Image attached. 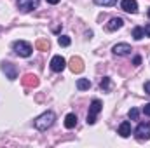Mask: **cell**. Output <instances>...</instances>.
<instances>
[{"instance_id": "cell-2", "label": "cell", "mask_w": 150, "mask_h": 148, "mask_svg": "<svg viewBox=\"0 0 150 148\" xmlns=\"http://www.w3.org/2000/svg\"><path fill=\"white\" fill-rule=\"evenodd\" d=\"M12 51L21 58H30L33 52V47L26 40H16V42H12Z\"/></svg>"}, {"instance_id": "cell-24", "label": "cell", "mask_w": 150, "mask_h": 148, "mask_svg": "<svg viewBox=\"0 0 150 148\" xmlns=\"http://www.w3.org/2000/svg\"><path fill=\"white\" fill-rule=\"evenodd\" d=\"M143 89H145V92H147V94H150V80H147V82H145Z\"/></svg>"}, {"instance_id": "cell-20", "label": "cell", "mask_w": 150, "mask_h": 148, "mask_svg": "<svg viewBox=\"0 0 150 148\" xmlns=\"http://www.w3.org/2000/svg\"><path fill=\"white\" fill-rule=\"evenodd\" d=\"M58 44H59L61 47H68V45L72 44V40H70V37H67V35H61V37L58 38Z\"/></svg>"}, {"instance_id": "cell-4", "label": "cell", "mask_w": 150, "mask_h": 148, "mask_svg": "<svg viewBox=\"0 0 150 148\" xmlns=\"http://www.w3.org/2000/svg\"><path fill=\"white\" fill-rule=\"evenodd\" d=\"M134 136H136V140H140V141L150 140V122H142V124H138V127L134 129Z\"/></svg>"}, {"instance_id": "cell-13", "label": "cell", "mask_w": 150, "mask_h": 148, "mask_svg": "<svg viewBox=\"0 0 150 148\" xmlns=\"http://www.w3.org/2000/svg\"><path fill=\"white\" fill-rule=\"evenodd\" d=\"M23 85H26V87H37L38 85V78L37 75L33 73H26L23 77Z\"/></svg>"}, {"instance_id": "cell-12", "label": "cell", "mask_w": 150, "mask_h": 148, "mask_svg": "<svg viewBox=\"0 0 150 148\" xmlns=\"http://www.w3.org/2000/svg\"><path fill=\"white\" fill-rule=\"evenodd\" d=\"M122 26H124V19L122 18H112L107 23V32H115V30H119Z\"/></svg>"}, {"instance_id": "cell-1", "label": "cell", "mask_w": 150, "mask_h": 148, "mask_svg": "<svg viewBox=\"0 0 150 148\" xmlns=\"http://www.w3.org/2000/svg\"><path fill=\"white\" fill-rule=\"evenodd\" d=\"M54 120H56V113L47 110V111H44L42 115H38L37 118L33 120V125H35V129H38V131H47L49 127H52Z\"/></svg>"}, {"instance_id": "cell-15", "label": "cell", "mask_w": 150, "mask_h": 148, "mask_svg": "<svg viewBox=\"0 0 150 148\" xmlns=\"http://www.w3.org/2000/svg\"><path fill=\"white\" fill-rule=\"evenodd\" d=\"M77 89H79V91H87V89H91V80H89V78H79V80H77Z\"/></svg>"}, {"instance_id": "cell-28", "label": "cell", "mask_w": 150, "mask_h": 148, "mask_svg": "<svg viewBox=\"0 0 150 148\" xmlns=\"http://www.w3.org/2000/svg\"><path fill=\"white\" fill-rule=\"evenodd\" d=\"M147 16H149V18H150V9H149V11H147Z\"/></svg>"}, {"instance_id": "cell-14", "label": "cell", "mask_w": 150, "mask_h": 148, "mask_svg": "<svg viewBox=\"0 0 150 148\" xmlns=\"http://www.w3.org/2000/svg\"><path fill=\"white\" fill-rule=\"evenodd\" d=\"M75 125H77V115L75 113H68L65 117V127L67 129H74Z\"/></svg>"}, {"instance_id": "cell-18", "label": "cell", "mask_w": 150, "mask_h": 148, "mask_svg": "<svg viewBox=\"0 0 150 148\" xmlns=\"http://www.w3.org/2000/svg\"><path fill=\"white\" fill-rule=\"evenodd\" d=\"M143 37H145V30L142 26H134L133 28V38L134 40H142Z\"/></svg>"}, {"instance_id": "cell-11", "label": "cell", "mask_w": 150, "mask_h": 148, "mask_svg": "<svg viewBox=\"0 0 150 148\" xmlns=\"http://www.w3.org/2000/svg\"><path fill=\"white\" fill-rule=\"evenodd\" d=\"M117 134H120L122 138H129V136H131V122H129V120L120 122V125H119V129H117Z\"/></svg>"}, {"instance_id": "cell-8", "label": "cell", "mask_w": 150, "mask_h": 148, "mask_svg": "<svg viewBox=\"0 0 150 148\" xmlns=\"http://www.w3.org/2000/svg\"><path fill=\"white\" fill-rule=\"evenodd\" d=\"M131 45L129 44H126V42H120V44H115L112 47V52L115 56H129L131 54Z\"/></svg>"}, {"instance_id": "cell-21", "label": "cell", "mask_w": 150, "mask_h": 148, "mask_svg": "<svg viewBox=\"0 0 150 148\" xmlns=\"http://www.w3.org/2000/svg\"><path fill=\"white\" fill-rule=\"evenodd\" d=\"M127 115H129V118H133V120H138V115H140V111L136 110V108H131Z\"/></svg>"}, {"instance_id": "cell-17", "label": "cell", "mask_w": 150, "mask_h": 148, "mask_svg": "<svg viewBox=\"0 0 150 148\" xmlns=\"http://www.w3.org/2000/svg\"><path fill=\"white\" fill-rule=\"evenodd\" d=\"M35 47H37L38 51H49V40H45V38H38L37 42H35Z\"/></svg>"}, {"instance_id": "cell-10", "label": "cell", "mask_w": 150, "mask_h": 148, "mask_svg": "<svg viewBox=\"0 0 150 148\" xmlns=\"http://www.w3.org/2000/svg\"><path fill=\"white\" fill-rule=\"evenodd\" d=\"M120 9L129 12V14H136L138 12V2L136 0H122L120 2Z\"/></svg>"}, {"instance_id": "cell-26", "label": "cell", "mask_w": 150, "mask_h": 148, "mask_svg": "<svg viewBox=\"0 0 150 148\" xmlns=\"http://www.w3.org/2000/svg\"><path fill=\"white\" fill-rule=\"evenodd\" d=\"M45 2H47V4H51V5H56V4H59L61 0H45Z\"/></svg>"}, {"instance_id": "cell-19", "label": "cell", "mask_w": 150, "mask_h": 148, "mask_svg": "<svg viewBox=\"0 0 150 148\" xmlns=\"http://www.w3.org/2000/svg\"><path fill=\"white\" fill-rule=\"evenodd\" d=\"M96 5H101V7H112L117 4V0H94Z\"/></svg>"}, {"instance_id": "cell-16", "label": "cell", "mask_w": 150, "mask_h": 148, "mask_svg": "<svg viewBox=\"0 0 150 148\" xmlns=\"http://www.w3.org/2000/svg\"><path fill=\"white\" fill-rule=\"evenodd\" d=\"M110 77H103L101 80H100V89L103 91V92H108L110 91Z\"/></svg>"}, {"instance_id": "cell-25", "label": "cell", "mask_w": 150, "mask_h": 148, "mask_svg": "<svg viewBox=\"0 0 150 148\" xmlns=\"http://www.w3.org/2000/svg\"><path fill=\"white\" fill-rule=\"evenodd\" d=\"M143 30H145V35L150 37V23H149V25H145V28H143Z\"/></svg>"}, {"instance_id": "cell-3", "label": "cell", "mask_w": 150, "mask_h": 148, "mask_svg": "<svg viewBox=\"0 0 150 148\" xmlns=\"http://www.w3.org/2000/svg\"><path fill=\"white\" fill-rule=\"evenodd\" d=\"M103 110V103L100 101V99H93L91 101V106H89V111H87V125H93V124H96V118H98V115H100V111Z\"/></svg>"}, {"instance_id": "cell-23", "label": "cell", "mask_w": 150, "mask_h": 148, "mask_svg": "<svg viewBox=\"0 0 150 148\" xmlns=\"http://www.w3.org/2000/svg\"><path fill=\"white\" fill-rule=\"evenodd\" d=\"M143 113H145L147 117H150V103H147V105L143 106Z\"/></svg>"}, {"instance_id": "cell-6", "label": "cell", "mask_w": 150, "mask_h": 148, "mask_svg": "<svg viewBox=\"0 0 150 148\" xmlns=\"http://www.w3.org/2000/svg\"><path fill=\"white\" fill-rule=\"evenodd\" d=\"M65 68H67L65 58H63V56H52V59H51V70H52L54 73H61Z\"/></svg>"}, {"instance_id": "cell-5", "label": "cell", "mask_w": 150, "mask_h": 148, "mask_svg": "<svg viewBox=\"0 0 150 148\" xmlns=\"http://www.w3.org/2000/svg\"><path fill=\"white\" fill-rule=\"evenodd\" d=\"M16 5H18V9L21 12H30V11L37 9L38 5H40V0H18Z\"/></svg>"}, {"instance_id": "cell-9", "label": "cell", "mask_w": 150, "mask_h": 148, "mask_svg": "<svg viewBox=\"0 0 150 148\" xmlns=\"http://www.w3.org/2000/svg\"><path fill=\"white\" fill-rule=\"evenodd\" d=\"M68 66H70L72 73H82V72H84V61H82L79 56H74V58L68 61Z\"/></svg>"}, {"instance_id": "cell-27", "label": "cell", "mask_w": 150, "mask_h": 148, "mask_svg": "<svg viewBox=\"0 0 150 148\" xmlns=\"http://www.w3.org/2000/svg\"><path fill=\"white\" fill-rule=\"evenodd\" d=\"M86 37L91 38V37H93V32H91V30H89V32H86Z\"/></svg>"}, {"instance_id": "cell-7", "label": "cell", "mask_w": 150, "mask_h": 148, "mask_svg": "<svg viewBox=\"0 0 150 148\" xmlns=\"http://www.w3.org/2000/svg\"><path fill=\"white\" fill-rule=\"evenodd\" d=\"M0 68H2V72L5 73V77H7L9 80H16V78H18V68H16L12 63H9V61H4Z\"/></svg>"}, {"instance_id": "cell-22", "label": "cell", "mask_w": 150, "mask_h": 148, "mask_svg": "<svg viewBox=\"0 0 150 148\" xmlns=\"http://www.w3.org/2000/svg\"><path fill=\"white\" fill-rule=\"evenodd\" d=\"M133 65H134V66L142 65V56H134V58H133Z\"/></svg>"}]
</instances>
